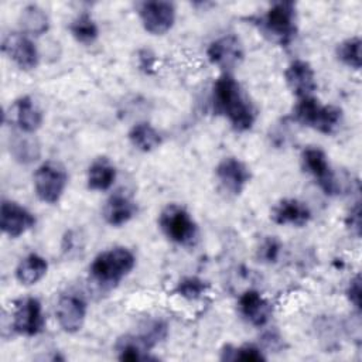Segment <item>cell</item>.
Masks as SVG:
<instances>
[{"label":"cell","mask_w":362,"mask_h":362,"mask_svg":"<svg viewBox=\"0 0 362 362\" xmlns=\"http://www.w3.org/2000/svg\"><path fill=\"white\" fill-rule=\"evenodd\" d=\"M361 45L362 41L359 37H351L344 40L337 47L338 59L352 69L361 68Z\"/></svg>","instance_id":"cell-27"},{"label":"cell","mask_w":362,"mask_h":362,"mask_svg":"<svg viewBox=\"0 0 362 362\" xmlns=\"http://www.w3.org/2000/svg\"><path fill=\"white\" fill-rule=\"evenodd\" d=\"M47 270H48L47 260L37 253H30L18 263L16 269V277L21 284L31 286L40 281L45 276Z\"/></svg>","instance_id":"cell-22"},{"label":"cell","mask_w":362,"mask_h":362,"mask_svg":"<svg viewBox=\"0 0 362 362\" xmlns=\"http://www.w3.org/2000/svg\"><path fill=\"white\" fill-rule=\"evenodd\" d=\"M20 25L30 35H41L48 30L49 20L41 7L28 4L21 10Z\"/></svg>","instance_id":"cell-25"},{"label":"cell","mask_w":362,"mask_h":362,"mask_svg":"<svg viewBox=\"0 0 362 362\" xmlns=\"http://www.w3.org/2000/svg\"><path fill=\"white\" fill-rule=\"evenodd\" d=\"M216 177L228 192L238 195L243 191L250 180V171L247 165L236 157H225L215 168Z\"/></svg>","instance_id":"cell-14"},{"label":"cell","mask_w":362,"mask_h":362,"mask_svg":"<svg viewBox=\"0 0 362 362\" xmlns=\"http://www.w3.org/2000/svg\"><path fill=\"white\" fill-rule=\"evenodd\" d=\"M10 153L14 160L28 164L40 157V144L35 139L30 137L28 133H13L10 137Z\"/></svg>","instance_id":"cell-23"},{"label":"cell","mask_w":362,"mask_h":362,"mask_svg":"<svg viewBox=\"0 0 362 362\" xmlns=\"http://www.w3.org/2000/svg\"><path fill=\"white\" fill-rule=\"evenodd\" d=\"M144 30L154 35L167 33L175 21V7L170 1H144L139 8Z\"/></svg>","instance_id":"cell-8"},{"label":"cell","mask_w":362,"mask_h":362,"mask_svg":"<svg viewBox=\"0 0 362 362\" xmlns=\"http://www.w3.org/2000/svg\"><path fill=\"white\" fill-rule=\"evenodd\" d=\"M346 226L351 229V232L355 236L361 235V205H359V201L355 202L354 208H351V211L346 216Z\"/></svg>","instance_id":"cell-32"},{"label":"cell","mask_w":362,"mask_h":362,"mask_svg":"<svg viewBox=\"0 0 362 362\" xmlns=\"http://www.w3.org/2000/svg\"><path fill=\"white\" fill-rule=\"evenodd\" d=\"M136 257L126 247H112L99 253L90 267V276L102 286H116L134 267Z\"/></svg>","instance_id":"cell-2"},{"label":"cell","mask_w":362,"mask_h":362,"mask_svg":"<svg viewBox=\"0 0 362 362\" xmlns=\"http://www.w3.org/2000/svg\"><path fill=\"white\" fill-rule=\"evenodd\" d=\"M284 79L287 86L298 99L313 96V92L317 89L314 69L308 62L301 59H296L287 66Z\"/></svg>","instance_id":"cell-15"},{"label":"cell","mask_w":362,"mask_h":362,"mask_svg":"<svg viewBox=\"0 0 362 362\" xmlns=\"http://www.w3.org/2000/svg\"><path fill=\"white\" fill-rule=\"evenodd\" d=\"M294 117L304 126L331 134L342 120V110L334 105H321L314 96H305L298 99L294 107Z\"/></svg>","instance_id":"cell-3"},{"label":"cell","mask_w":362,"mask_h":362,"mask_svg":"<svg viewBox=\"0 0 362 362\" xmlns=\"http://www.w3.org/2000/svg\"><path fill=\"white\" fill-rule=\"evenodd\" d=\"M304 170L313 175L318 187L327 195H335L339 191V184L329 165L325 153L318 147H307L301 154Z\"/></svg>","instance_id":"cell-7"},{"label":"cell","mask_w":362,"mask_h":362,"mask_svg":"<svg viewBox=\"0 0 362 362\" xmlns=\"http://www.w3.org/2000/svg\"><path fill=\"white\" fill-rule=\"evenodd\" d=\"M68 182L65 168L55 161H45L34 174V189L37 197L47 204L61 199Z\"/></svg>","instance_id":"cell-6"},{"label":"cell","mask_w":362,"mask_h":362,"mask_svg":"<svg viewBox=\"0 0 362 362\" xmlns=\"http://www.w3.org/2000/svg\"><path fill=\"white\" fill-rule=\"evenodd\" d=\"M272 219L277 225L304 226L311 219V211L304 202L294 198H286L273 208Z\"/></svg>","instance_id":"cell-17"},{"label":"cell","mask_w":362,"mask_h":362,"mask_svg":"<svg viewBox=\"0 0 362 362\" xmlns=\"http://www.w3.org/2000/svg\"><path fill=\"white\" fill-rule=\"evenodd\" d=\"M35 225L34 215L13 201H3L0 208V228L10 238H18Z\"/></svg>","instance_id":"cell-12"},{"label":"cell","mask_w":362,"mask_h":362,"mask_svg":"<svg viewBox=\"0 0 362 362\" xmlns=\"http://www.w3.org/2000/svg\"><path fill=\"white\" fill-rule=\"evenodd\" d=\"M280 247H281L280 242L274 236H269L262 242L257 250V257L262 262H269V263L276 262L280 253Z\"/></svg>","instance_id":"cell-30"},{"label":"cell","mask_w":362,"mask_h":362,"mask_svg":"<svg viewBox=\"0 0 362 362\" xmlns=\"http://www.w3.org/2000/svg\"><path fill=\"white\" fill-rule=\"evenodd\" d=\"M212 105L214 110L225 116L238 132L252 129L256 120V110L252 102H249L240 85L228 72L221 75L214 83Z\"/></svg>","instance_id":"cell-1"},{"label":"cell","mask_w":362,"mask_h":362,"mask_svg":"<svg viewBox=\"0 0 362 362\" xmlns=\"http://www.w3.org/2000/svg\"><path fill=\"white\" fill-rule=\"evenodd\" d=\"M259 28L280 45H288L296 35V4L293 1L274 3L259 18Z\"/></svg>","instance_id":"cell-4"},{"label":"cell","mask_w":362,"mask_h":362,"mask_svg":"<svg viewBox=\"0 0 362 362\" xmlns=\"http://www.w3.org/2000/svg\"><path fill=\"white\" fill-rule=\"evenodd\" d=\"M208 59L222 69H232L243 59L242 44L238 37L229 34L212 41L206 49Z\"/></svg>","instance_id":"cell-13"},{"label":"cell","mask_w":362,"mask_h":362,"mask_svg":"<svg viewBox=\"0 0 362 362\" xmlns=\"http://www.w3.org/2000/svg\"><path fill=\"white\" fill-rule=\"evenodd\" d=\"M346 296L352 305L359 310L361 308V276L356 274L354 279H351L348 288H346Z\"/></svg>","instance_id":"cell-31"},{"label":"cell","mask_w":362,"mask_h":362,"mask_svg":"<svg viewBox=\"0 0 362 362\" xmlns=\"http://www.w3.org/2000/svg\"><path fill=\"white\" fill-rule=\"evenodd\" d=\"M44 315L41 303L34 297H27L20 300L13 313V328L16 332L34 337L44 329Z\"/></svg>","instance_id":"cell-9"},{"label":"cell","mask_w":362,"mask_h":362,"mask_svg":"<svg viewBox=\"0 0 362 362\" xmlns=\"http://www.w3.org/2000/svg\"><path fill=\"white\" fill-rule=\"evenodd\" d=\"M206 286L208 284L204 280L198 279V277H185L177 284L175 293L180 294L184 298L197 300L205 293Z\"/></svg>","instance_id":"cell-29"},{"label":"cell","mask_w":362,"mask_h":362,"mask_svg":"<svg viewBox=\"0 0 362 362\" xmlns=\"http://www.w3.org/2000/svg\"><path fill=\"white\" fill-rule=\"evenodd\" d=\"M238 308L240 315L255 327H263L267 324L272 307L267 300L256 290H246L238 303Z\"/></svg>","instance_id":"cell-16"},{"label":"cell","mask_w":362,"mask_h":362,"mask_svg":"<svg viewBox=\"0 0 362 362\" xmlns=\"http://www.w3.org/2000/svg\"><path fill=\"white\" fill-rule=\"evenodd\" d=\"M153 346L141 335H124L116 342V352L120 361H146L151 356L148 351Z\"/></svg>","instance_id":"cell-20"},{"label":"cell","mask_w":362,"mask_h":362,"mask_svg":"<svg viewBox=\"0 0 362 362\" xmlns=\"http://www.w3.org/2000/svg\"><path fill=\"white\" fill-rule=\"evenodd\" d=\"M129 140L140 151H151L161 144L160 133L147 122L136 123L129 132Z\"/></svg>","instance_id":"cell-24"},{"label":"cell","mask_w":362,"mask_h":362,"mask_svg":"<svg viewBox=\"0 0 362 362\" xmlns=\"http://www.w3.org/2000/svg\"><path fill=\"white\" fill-rule=\"evenodd\" d=\"M1 51L20 68L30 71L38 64V51L27 34L10 33L3 38Z\"/></svg>","instance_id":"cell-10"},{"label":"cell","mask_w":362,"mask_h":362,"mask_svg":"<svg viewBox=\"0 0 362 362\" xmlns=\"http://www.w3.org/2000/svg\"><path fill=\"white\" fill-rule=\"evenodd\" d=\"M137 212L136 204L123 194L112 195L105 208H103V218L112 226H120L129 222Z\"/></svg>","instance_id":"cell-19"},{"label":"cell","mask_w":362,"mask_h":362,"mask_svg":"<svg viewBox=\"0 0 362 362\" xmlns=\"http://www.w3.org/2000/svg\"><path fill=\"white\" fill-rule=\"evenodd\" d=\"M55 315L59 327L69 334L79 331L86 317V303L81 296L64 294L58 298Z\"/></svg>","instance_id":"cell-11"},{"label":"cell","mask_w":362,"mask_h":362,"mask_svg":"<svg viewBox=\"0 0 362 362\" xmlns=\"http://www.w3.org/2000/svg\"><path fill=\"white\" fill-rule=\"evenodd\" d=\"M13 110L20 132L31 134L41 127L42 113L30 96L18 98L13 105Z\"/></svg>","instance_id":"cell-18"},{"label":"cell","mask_w":362,"mask_h":362,"mask_svg":"<svg viewBox=\"0 0 362 362\" xmlns=\"http://www.w3.org/2000/svg\"><path fill=\"white\" fill-rule=\"evenodd\" d=\"M116 178V168L106 157L96 158L88 168V187L93 191L109 189Z\"/></svg>","instance_id":"cell-21"},{"label":"cell","mask_w":362,"mask_h":362,"mask_svg":"<svg viewBox=\"0 0 362 362\" xmlns=\"http://www.w3.org/2000/svg\"><path fill=\"white\" fill-rule=\"evenodd\" d=\"M71 34L74 35V38L81 42V44H92L98 35H99V28L95 23V20L92 18V16L89 13H82L79 14L69 25Z\"/></svg>","instance_id":"cell-26"},{"label":"cell","mask_w":362,"mask_h":362,"mask_svg":"<svg viewBox=\"0 0 362 362\" xmlns=\"http://www.w3.org/2000/svg\"><path fill=\"white\" fill-rule=\"evenodd\" d=\"M154 55L147 51V49H143L139 52V66L140 69H143L146 74H150L153 72V68H154Z\"/></svg>","instance_id":"cell-33"},{"label":"cell","mask_w":362,"mask_h":362,"mask_svg":"<svg viewBox=\"0 0 362 362\" xmlns=\"http://www.w3.org/2000/svg\"><path fill=\"white\" fill-rule=\"evenodd\" d=\"M222 361H247V362H259V361H264L266 356L263 355V352L252 345V344H246V345H240V346H230L226 345L222 349V355H221Z\"/></svg>","instance_id":"cell-28"},{"label":"cell","mask_w":362,"mask_h":362,"mask_svg":"<svg viewBox=\"0 0 362 362\" xmlns=\"http://www.w3.org/2000/svg\"><path fill=\"white\" fill-rule=\"evenodd\" d=\"M158 223L164 235L178 245H191L197 238L194 219L185 208L177 204H170L161 211Z\"/></svg>","instance_id":"cell-5"}]
</instances>
